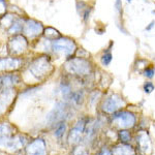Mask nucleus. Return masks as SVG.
<instances>
[{"label": "nucleus", "instance_id": "obj_1", "mask_svg": "<svg viewBox=\"0 0 155 155\" xmlns=\"http://www.w3.org/2000/svg\"><path fill=\"white\" fill-rule=\"evenodd\" d=\"M65 69L71 74L78 77H86L89 76L93 69V64L87 58L81 57H72L66 60Z\"/></svg>", "mask_w": 155, "mask_h": 155}, {"label": "nucleus", "instance_id": "obj_2", "mask_svg": "<svg viewBox=\"0 0 155 155\" xmlns=\"http://www.w3.org/2000/svg\"><path fill=\"white\" fill-rule=\"evenodd\" d=\"M51 50L55 54L64 56L67 59H71L76 54L78 47L74 39L69 37L61 36L60 38L51 42Z\"/></svg>", "mask_w": 155, "mask_h": 155}, {"label": "nucleus", "instance_id": "obj_3", "mask_svg": "<svg viewBox=\"0 0 155 155\" xmlns=\"http://www.w3.org/2000/svg\"><path fill=\"white\" fill-rule=\"evenodd\" d=\"M29 71L33 77L36 79H42V78L49 76L53 71V65L51 63V59L49 56H41L37 57L32 61L29 66Z\"/></svg>", "mask_w": 155, "mask_h": 155}, {"label": "nucleus", "instance_id": "obj_4", "mask_svg": "<svg viewBox=\"0 0 155 155\" xmlns=\"http://www.w3.org/2000/svg\"><path fill=\"white\" fill-rule=\"evenodd\" d=\"M113 123L122 129H128L134 126L136 124V116L134 113L128 111H117L113 114L112 117Z\"/></svg>", "mask_w": 155, "mask_h": 155}, {"label": "nucleus", "instance_id": "obj_5", "mask_svg": "<svg viewBox=\"0 0 155 155\" xmlns=\"http://www.w3.org/2000/svg\"><path fill=\"white\" fill-rule=\"evenodd\" d=\"M124 106V101L119 94H111L107 96L101 104V109L107 114H114Z\"/></svg>", "mask_w": 155, "mask_h": 155}, {"label": "nucleus", "instance_id": "obj_6", "mask_svg": "<svg viewBox=\"0 0 155 155\" xmlns=\"http://www.w3.org/2000/svg\"><path fill=\"white\" fill-rule=\"evenodd\" d=\"M44 26L41 22L35 21V20H27L23 25V33L25 36L29 38H34V37L39 36L41 34H44Z\"/></svg>", "mask_w": 155, "mask_h": 155}, {"label": "nucleus", "instance_id": "obj_7", "mask_svg": "<svg viewBox=\"0 0 155 155\" xmlns=\"http://www.w3.org/2000/svg\"><path fill=\"white\" fill-rule=\"evenodd\" d=\"M25 141L22 137H0V148L9 151H18L20 148L24 146Z\"/></svg>", "mask_w": 155, "mask_h": 155}, {"label": "nucleus", "instance_id": "obj_8", "mask_svg": "<svg viewBox=\"0 0 155 155\" xmlns=\"http://www.w3.org/2000/svg\"><path fill=\"white\" fill-rule=\"evenodd\" d=\"M27 46H28V44H27V41L24 35H16L15 37H12L8 42L9 52L14 55L23 53L27 49Z\"/></svg>", "mask_w": 155, "mask_h": 155}, {"label": "nucleus", "instance_id": "obj_9", "mask_svg": "<svg viewBox=\"0 0 155 155\" xmlns=\"http://www.w3.org/2000/svg\"><path fill=\"white\" fill-rule=\"evenodd\" d=\"M26 152L27 155H46V144L41 139L35 140L28 145Z\"/></svg>", "mask_w": 155, "mask_h": 155}, {"label": "nucleus", "instance_id": "obj_10", "mask_svg": "<svg viewBox=\"0 0 155 155\" xmlns=\"http://www.w3.org/2000/svg\"><path fill=\"white\" fill-rule=\"evenodd\" d=\"M64 115H65V104L59 102L58 104L55 106L54 109L51 111V113L48 115V120L51 123H54V122L63 119Z\"/></svg>", "mask_w": 155, "mask_h": 155}, {"label": "nucleus", "instance_id": "obj_11", "mask_svg": "<svg viewBox=\"0 0 155 155\" xmlns=\"http://www.w3.org/2000/svg\"><path fill=\"white\" fill-rule=\"evenodd\" d=\"M19 82V78L15 74H4L0 77V92L12 89L15 84Z\"/></svg>", "mask_w": 155, "mask_h": 155}, {"label": "nucleus", "instance_id": "obj_12", "mask_svg": "<svg viewBox=\"0 0 155 155\" xmlns=\"http://www.w3.org/2000/svg\"><path fill=\"white\" fill-rule=\"evenodd\" d=\"M137 144L141 151H143L144 153H151V141L146 131H140V134H137Z\"/></svg>", "mask_w": 155, "mask_h": 155}, {"label": "nucleus", "instance_id": "obj_13", "mask_svg": "<svg viewBox=\"0 0 155 155\" xmlns=\"http://www.w3.org/2000/svg\"><path fill=\"white\" fill-rule=\"evenodd\" d=\"M114 47V41H110L109 46L107 47L106 49L102 51V53L99 57V61H101V64L104 67H107L110 66V64L113 61V53H112V49Z\"/></svg>", "mask_w": 155, "mask_h": 155}, {"label": "nucleus", "instance_id": "obj_14", "mask_svg": "<svg viewBox=\"0 0 155 155\" xmlns=\"http://www.w3.org/2000/svg\"><path fill=\"white\" fill-rule=\"evenodd\" d=\"M21 61L17 58H1L0 59V71H12L19 68Z\"/></svg>", "mask_w": 155, "mask_h": 155}, {"label": "nucleus", "instance_id": "obj_15", "mask_svg": "<svg viewBox=\"0 0 155 155\" xmlns=\"http://www.w3.org/2000/svg\"><path fill=\"white\" fill-rule=\"evenodd\" d=\"M12 97H14V91L12 89L1 92L0 94V115L5 111L8 104L12 102Z\"/></svg>", "mask_w": 155, "mask_h": 155}, {"label": "nucleus", "instance_id": "obj_16", "mask_svg": "<svg viewBox=\"0 0 155 155\" xmlns=\"http://www.w3.org/2000/svg\"><path fill=\"white\" fill-rule=\"evenodd\" d=\"M112 155H136V151L129 145L121 144L112 149Z\"/></svg>", "mask_w": 155, "mask_h": 155}, {"label": "nucleus", "instance_id": "obj_17", "mask_svg": "<svg viewBox=\"0 0 155 155\" xmlns=\"http://www.w3.org/2000/svg\"><path fill=\"white\" fill-rule=\"evenodd\" d=\"M83 130L80 129L79 127L74 126V128L71 129V132H69V136H68V141L69 143L72 144V145H76L81 141V137H82V134H83Z\"/></svg>", "mask_w": 155, "mask_h": 155}, {"label": "nucleus", "instance_id": "obj_18", "mask_svg": "<svg viewBox=\"0 0 155 155\" xmlns=\"http://www.w3.org/2000/svg\"><path fill=\"white\" fill-rule=\"evenodd\" d=\"M44 35L48 41H56V39H58L61 37L60 32L58 30L53 28V27H47V28L44 30Z\"/></svg>", "mask_w": 155, "mask_h": 155}, {"label": "nucleus", "instance_id": "obj_19", "mask_svg": "<svg viewBox=\"0 0 155 155\" xmlns=\"http://www.w3.org/2000/svg\"><path fill=\"white\" fill-rule=\"evenodd\" d=\"M71 99L76 104H81L82 101H83V99H84L83 91H82V90H78V91L72 92L71 95Z\"/></svg>", "mask_w": 155, "mask_h": 155}, {"label": "nucleus", "instance_id": "obj_20", "mask_svg": "<svg viewBox=\"0 0 155 155\" xmlns=\"http://www.w3.org/2000/svg\"><path fill=\"white\" fill-rule=\"evenodd\" d=\"M114 8L116 14L118 15L119 20L122 21V18H123V4H122V0H114Z\"/></svg>", "mask_w": 155, "mask_h": 155}, {"label": "nucleus", "instance_id": "obj_21", "mask_svg": "<svg viewBox=\"0 0 155 155\" xmlns=\"http://www.w3.org/2000/svg\"><path fill=\"white\" fill-rule=\"evenodd\" d=\"M142 74H143V76L145 78H147V79H153L155 76V67L153 65H151V64H150V65H147L143 69Z\"/></svg>", "mask_w": 155, "mask_h": 155}, {"label": "nucleus", "instance_id": "obj_22", "mask_svg": "<svg viewBox=\"0 0 155 155\" xmlns=\"http://www.w3.org/2000/svg\"><path fill=\"white\" fill-rule=\"evenodd\" d=\"M92 12H93V6H89V4H88V6H87L86 8L84 9L83 14L81 15L82 20H83L84 23H88V22H89L90 17H91V14H92Z\"/></svg>", "mask_w": 155, "mask_h": 155}, {"label": "nucleus", "instance_id": "obj_23", "mask_svg": "<svg viewBox=\"0 0 155 155\" xmlns=\"http://www.w3.org/2000/svg\"><path fill=\"white\" fill-rule=\"evenodd\" d=\"M130 134H129L128 130H126V129H122V130L119 131V139L121 140V142L123 144L125 143H128L129 141H130Z\"/></svg>", "mask_w": 155, "mask_h": 155}, {"label": "nucleus", "instance_id": "obj_24", "mask_svg": "<svg viewBox=\"0 0 155 155\" xmlns=\"http://www.w3.org/2000/svg\"><path fill=\"white\" fill-rule=\"evenodd\" d=\"M143 89H144V92H145V93L150 94V93H152V92L154 91L155 85L153 84V82L148 81V82H146V83H144V85H143Z\"/></svg>", "mask_w": 155, "mask_h": 155}, {"label": "nucleus", "instance_id": "obj_25", "mask_svg": "<svg viewBox=\"0 0 155 155\" xmlns=\"http://www.w3.org/2000/svg\"><path fill=\"white\" fill-rule=\"evenodd\" d=\"M12 131L8 124H0V137H5Z\"/></svg>", "mask_w": 155, "mask_h": 155}, {"label": "nucleus", "instance_id": "obj_26", "mask_svg": "<svg viewBox=\"0 0 155 155\" xmlns=\"http://www.w3.org/2000/svg\"><path fill=\"white\" fill-rule=\"evenodd\" d=\"M66 130V125L65 123H60L58 127L56 128V131H55V136L57 137H61L64 134V132Z\"/></svg>", "mask_w": 155, "mask_h": 155}, {"label": "nucleus", "instance_id": "obj_27", "mask_svg": "<svg viewBox=\"0 0 155 155\" xmlns=\"http://www.w3.org/2000/svg\"><path fill=\"white\" fill-rule=\"evenodd\" d=\"M12 23H14V20H12V16H5L3 19L1 20V24L3 25V26L11 27Z\"/></svg>", "mask_w": 155, "mask_h": 155}, {"label": "nucleus", "instance_id": "obj_28", "mask_svg": "<svg viewBox=\"0 0 155 155\" xmlns=\"http://www.w3.org/2000/svg\"><path fill=\"white\" fill-rule=\"evenodd\" d=\"M117 27H118V29L120 30V32H122L123 34H125V35H128V31L125 29V27H124V25L122 24V21H117Z\"/></svg>", "mask_w": 155, "mask_h": 155}, {"label": "nucleus", "instance_id": "obj_29", "mask_svg": "<svg viewBox=\"0 0 155 155\" xmlns=\"http://www.w3.org/2000/svg\"><path fill=\"white\" fill-rule=\"evenodd\" d=\"M95 32L96 34H98V35H102V34L106 32V27L104 26H99V25H97V27H95Z\"/></svg>", "mask_w": 155, "mask_h": 155}, {"label": "nucleus", "instance_id": "obj_30", "mask_svg": "<svg viewBox=\"0 0 155 155\" xmlns=\"http://www.w3.org/2000/svg\"><path fill=\"white\" fill-rule=\"evenodd\" d=\"M155 27V20H152L151 22H150V23L147 25L146 27H145V31H152V30H153V28Z\"/></svg>", "mask_w": 155, "mask_h": 155}, {"label": "nucleus", "instance_id": "obj_31", "mask_svg": "<svg viewBox=\"0 0 155 155\" xmlns=\"http://www.w3.org/2000/svg\"><path fill=\"white\" fill-rule=\"evenodd\" d=\"M6 11V5L5 2L3 0H0V14H4Z\"/></svg>", "mask_w": 155, "mask_h": 155}, {"label": "nucleus", "instance_id": "obj_32", "mask_svg": "<svg viewBox=\"0 0 155 155\" xmlns=\"http://www.w3.org/2000/svg\"><path fill=\"white\" fill-rule=\"evenodd\" d=\"M126 2H127V3H131V2H132V0H126Z\"/></svg>", "mask_w": 155, "mask_h": 155}]
</instances>
